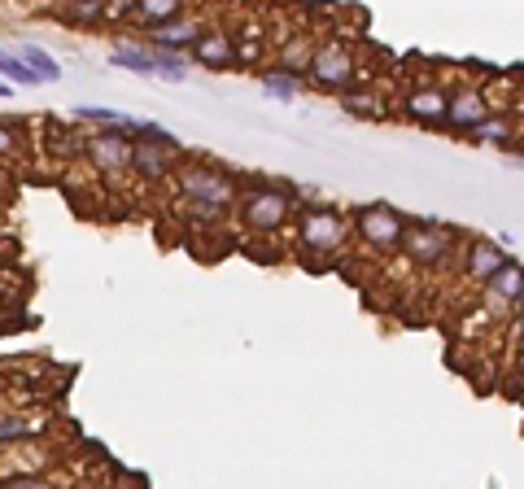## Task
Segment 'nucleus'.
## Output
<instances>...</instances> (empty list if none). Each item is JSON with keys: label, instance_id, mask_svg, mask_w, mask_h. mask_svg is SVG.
<instances>
[{"label": "nucleus", "instance_id": "f257e3e1", "mask_svg": "<svg viewBox=\"0 0 524 489\" xmlns=\"http://www.w3.org/2000/svg\"><path fill=\"white\" fill-rule=\"evenodd\" d=\"M175 184H180V197L193 219L201 223H219L223 214H228L236 206V180L223 166L214 162H193L188 158L180 166V175H175Z\"/></svg>", "mask_w": 524, "mask_h": 489}, {"label": "nucleus", "instance_id": "f03ea898", "mask_svg": "<svg viewBox=\"0 0 524 489\" xmlns=\"http://www.w3.org/2000/svg\"><path fill=\"white\" fill-rule=\"evenodd\" d=\"M297 210H302V201H297L293 184H249L241 201H236V214H241V223L258 241L262 236H276Z\"/></svg>", "mask_w": 524, "mask_h": 489}, {"label": "nucleus", "instance_id": "7ed1b4c3", "mask_svg": "<svg viewBox=\"0 0 524 489\" xmlns=\"http://www.w3.org/2000/svg\"><path fill=\"white\" fill-rule=\"evenodd\" d=\"M354 219L341 206H328V201H315V206L297 210V245L311 258H332L337 249L350 241Z\"/></svg>", "mask_w": 524, "mask_h": 489}, {"label": "nucleus", "instance_id": "20e7f679", "mask_svg": "<svg viewBox=\"0 0 524 489\" xmlns=\"http://www.w3.org/2000/svg\"><path fill=\"white\" fill-rule=\"evenodd\" d=\"M354 219V232H359V241L372 249L376 258H393L402 254V241H407V228L411 219L402 214L398 206H389V201H367L350 214Z\"/></svg>", "mask_w": 524, "mask_h": 489}, {"label": "nucleus", "instance_id": "39448f33", "mask_svg": "<svg viewBox=\"0 0 524 489\" xmlns=\"http://www.w3.org/2000/svg\"><path fill=\"white\" fill-rule=\"evenodd\" d=\"M463 241H468V236H463L459 228H450V223H442V219H411L407 241H402V254H407L415 267L433 271V267H446L450 258H459Z\"/></svg>", "mask_w": 524, "mask_h": 489}, {"label": "nucleus", "instance_id": "423d86ee", "mask_svg": "<svg viewBox=\"0 0 524 489\" xmlns=\"http://www.w3.org/2000/svg\"><path fill=\"white\" fill-rule=\"evenodd\" d=\"M311 88L328 92V97H345V92H354L363 83L359 75V62H354V49L341 40V35H324L315 49V62H311Z\"/></svg>", "mask_w": 524, "mask_h": 489}, {"label": "nucleus", "instance_id": "0eeeda50", "mask_svg": "<svg viewBox=\"0 0 524 489\" xmlns=\"http://www.w3.org/2000/svg\"><path fill=\"white\" fill-rule=\"evenodd\" d=\"M131 153H136V127H105L97 136H88V145H83V158H88V166L105 184L131 175Z\"/></svg>", "mask_w": 524, "mask_h": 489}, {"label": "nucleus", "instance_id": "6e6552de", "mask_svg": "<svg viewBox=\"0 0 524 489\" xmlns=\"http://www.w3.org/2000/svg\"><path fill=\"white\" fill-rule=\"evenodd\" d=\"M490 97H485L481 83H459V88H450V114H446V131H455V136H476L481 123L490 118Z\"/></svg>", "mask_w": 524, "mask_h": 489}, {"label": "nucleus", "instance_id": "1a4fd4ad", "mask_svg": "<svg viewBox=\"0 0 524 489\" xmlns=\"http://www.w3.org/2000/svg\"><path fill=\"white\" fill-rule=\"evenodd\" d=\"M446 114H450V92L442 83H415V88L402 97V118H411L415 127L428 131H446Z\"/></svg>", "mask_w": 524, "mask_h": 489}, {"label": "nucleus", "instance_id": "9d476101", "mask_svg": "<svg viewBox=\"0 0 524 489\" xmlns=\"http://www.w3.org/2000/svg\"><path fill=\"white\" fill-rule=\"evenodd\" d=\"M459 262H463V276H468L472 284H490L498 271L507 267L511 262V254L498 241H490V236H468V241H463V254H459Z\"/></svg>", "mask_w": 524, "mask_h": 489}, {"label": "nucleus", "instance_id": "9b49d317", "mask_svg": "<svg viewBox=\"0 0 524 489\" xmlns=\"http://www.w3.org/2000/svg\"><path fill=\"white\" fill-rule=\"evenodd\" d=\"M184 162H188L184 153H171L162 145H149V140H136V153H131V175L145 180V184H162V180H175Z\"/></svg>", "mask_w": 524, "mask_h": 489}, {"label": "nucleus", "instance_id": "f8f14e48", "mask_svg": "<svg viewBox=\"0 0 524 489\" xmlns=\"http://www.w3.org/2000/svg\"><path fill=\"white\" fill-rule=\"evenodd\" d=\"M193 62L206 66V70L236 66V40H232L228 31H219V27H206V31L197 35V44H193Z\"/></svg>", "mask_w": 524, "mask_h": 489}, {"label": "nucleus", "instance_id": "ddd939ff", "mask_svg": "<svg viewBox=\"0 0 524 489\" xmlns=\"http://www.w3.org/2000/svg\"><path fill=\"white\" fill-rule=\"evenodd\" d=\"M197 35H201V27H197V22H193V18H180V22H171V27L153 31L145 44H149V49H158V53H180V57H184V49L193 53Z\"/></svg>", "mask_w": 524, "mask_h": 489}, {"label": "nucleus", "instance_id": "4468645a", "mask_svg": "<svg viewBox=\"0 0 524 489\" xmlns=\"http://www.w3.org/2000/svg\"><path fill=\"white\" fill-rule=\"evenodd\" d=\"M315 49H319V44L311 40V35H289V40H284L280 44V70H289V75L293 79H306V75H311V62H315Z\"/></svg>", "mask_w": 524, "mask_h": 489}, {"label": "nucleus", "instance_id": "2eb2a0df", "mask_svg": "<svg viewBox=\"0 0 524 489\" xmlns=\"http://www.w3.org/2000/svg\"><path fill=\"white\" fill-rule=\"evenodd\" d=\"M485 297L490 302H498V306H520V297H524V262H516L511 258L498 276L485 284Z\"/></svg>", "mask_w": 524, "mask_h": 489}, {"label": "nucleus", "instance_id": "dca6fc26", "mask_svg": "<svg viewBox=\"0 0 524 489\" xmlns=\"http://www.w3.org/2000/svg\"><path fill=\"white\" fill-rule=\"evenodd\" d=\"M180 18H188L184 0H136V22L149 35L162 31V27H171V22H180Z\"/></svg>", "mask_w": 524, "mask_h": 489}, {"label": "nucleus", "instance_id": "f3484780", "mask_svg": "<svg viewBox=\"0 0 524 489\" xmlns=\"http://www.w3.org/2000/svg\"><path fill=\"white\" fill-rule=\"evenodd\" d=\"M53 18L66 22V27H101L110 18V5H101V0H70V5L53 9Z\"/></svg>", "mask_w": 524, "mask_h": 489}, {"label": "nucleus", "instance_id": "a211bd4d", "mask_svg": "<svg viewBox=\"0 0 524 489\" xmlns=\"http://www.w3.org/2000/svg\"><path fill=\"white\" fill-rule=\"evenodd\" d=\"M110 62L114 66H123V70H131V75H158L153 70V49L149 44H136V40H123V44H114L110 49Z\"/></svg>", "mask_w": 524, "mask_h": 489}, {"label": "nucleus", "instance_id": "6ab92c4d", "mask_svg": "<svg viewBox=\"0 0 524 489\" xmlns=\"http://www.w3.org/2000/svg\"><path fill=\"white\" fill-rule=\"evenodd\" d=\"M14 53H18L22 62H27V66H31V70H35V75H40L44 83H49V79H62V62H57V57H53L49 49H40V44H35V40H22Z\"/></svg>", "mask_w": 524, "mask_h": 489}, {"label": "nucleus", "instance_id": "aec40b11", "mask_svg": "<svg viewBox=\"0 0 524 489\" xmlns=\"http://www.w3.org/2000/svg\"><path fill=\"white\" fill-rule=\"evenodd\" d=\"M258 79H262V92L276 101H297V92H302V79H293L289 70H280V66L258 70Z\"/></svg>", "mask_w": 524, "mask_h": 489}, {"label": "nucleus", "instance_id": "412c9836", "mask_svg": "<svg viewBox=\"0 0 524 489\" xmlns=\"http://www.w3.org/2000/svg\"><path fill=\"white\" fill-rule=\"evenodd\" d=\"M0 75H5V79H14L18 83V88H40V75H35V70L27 66V62H22V57L14 53V49H9V44H0Z\"/></svg>", "mask_w": 524, "mask_h": 489}, {"label": "nucleus", "instance_id": "4be33fe9", "mask_svg": "<svg viewBox=\"0 0 524 489\" xmlns=\"http://www.w3.org/2000/svg\"><path fill=\"white\" fill-rule=\"evenodd\" d=\"M75 118H79V123H97L101 131L105 127H136V118H131V114L105 110V105H75Z\"/></svg>", "mask_w": 524, "mask_h": 489}, {"label": "nucleus", "instance_id": "5701e85b", "mask_svg": "<svg viewBox=\"0 0 524 489\" xmlns=\"http://www.w3.org/2000/svg\"><path fill=\"white\" fill-rule=\"evenodd\" d=\"M0 489H70L62 476H49V472H9Z\"/></svg>", "mask_w": 524, "mask_h": 489}, {"label": "nucleus", "instance_id": "b1692460", "mask_svg": "<svg viewBox=\"0 0 524 489\" xmlns=\"http://www.w3.org/2000/svg\"><path fill=\"white\" fill-rule=\"evenodd\" d=\"M341 110L350 118H380L385 105H380V97H372V92H363V83H359L354 92H345V97H341Z\"/></svg>", "mask_w": 524, "mask_h": 489}, {"label": "nucleus", "instance_id": "393cba45", "mask_svg": "<svg viewBox=\"0 0 524 489\" xmlns=\"http://www.w3.org/2000/svg\"><path fill=\"white\" fill-rule=\"evenodd\" d=\"M35 433H40V424L27 420V415H0V446H18Z\"/></svg>", "mask_w": 524, "mask_h": 489}, {"label": "nucleus", "instance_id": "a878e982", "mask_svg": "<svg viewBox=\"0 0 524 489\" xmlns=\"http://www.w3.org/2000/svg\"><path fill=\"white\" fill-rule=\"evenodd\" d=\"M153 70H158V79H166V83H184L188 79V57L153 49Z\"/></svg>", "mask_w": 524, "mask_h": 489}, {"label": "nucleus", "instance_id": "bb28decb", "mask_svg": "<svg viewBox=\"0 0 524 489\" xmlns=\"http://www.w3.org/2000/svg\"><path fill=\"white\" fill-rule=\"evenodd\" d=\"M18 149H22V127L14 118H0V162L18 158Z\"/></svg>", "mask_w": 524, "mask_h": 489}, {"label": "nucleus", "instance_id": "cd10ccee", "mask_svg": "<svg viewBox=\"0 0 524 489\" xmlns=\"http://www.w3.org/2000/svg\"><path fill=\"white\" fill-rule=\"evenodd\" d=\"M511 337H516L520 350H524V315H516V324H511Z\"/></svg>", "mask_w": 524, "mask_h": 489}, {"label": "nucleus", "instance_id": "c85d7f7f", "mask_svg": "<svg viewBox=\"0 0 524 489\" xmlns=\"http://www.w3.org/2000/svg\"><path fill=\"white\" fill-rule=\"evenodd\" d=\"M9 97V83H0V101H5Z\"/></svg>", "mask_w": 524, "mask_h": 489}]
</instances>
